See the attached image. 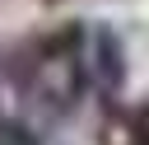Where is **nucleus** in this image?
Here are the masks:
<instances>
[{
  "label": "nucleus",
  "instance_id": "nucleus-1",
  "mask_svg": "<svg viewBox=\"0 0 149 145\" xmlns=\"http://www.w3.org/2000/svg\"><path fill=\"white\" fill-rule=\"evenodd\" d=\"M9 70H14L19 98L37 117L56 122V117L74 112L79 94L88 89V33L79 23H65L56 33H42V37H33L19 51V61Z\"/></svg>",
  "mask_w": 149,
  "mask_h": 145
},
{
  "label": "nucleus",
  "instance_id": "nucleus-2",
  "mask_svg": "<svg viewBox=\"0 0 149 145\" xmlns=\"http://www.w3.org/2000/svg\"><path fill=\"white\" fill-rule=\"evenodd\" d=\"M88 84L102 89L107 98L121 94V84H126V51H121V37L112 28L88 33Z\"/></svg>",
  "mask_w": 149,
  "mask_h": 145
},
{
  "label": "nucleus",
  "instance_id": "nucleus-3",
  "mask_svg": "<svg viewBox=\"0 0 149 145\" xmlns=\"http://www.w3.org/2000/svg\"><path fill=\"white\" fill-rule=\"evenodd\" d=\"M0 145H42V140H37L33 126H23V122H14V117L0 112Z\"/></svg>",
  "mask_w": 149,
  "mask_h": 145
},
{
  "label": "nucleus",
  "instance_id": "nucleus-4",
  "mask_svg": "<svg viewBox=\"0 0 149 145\" xmlns=\"http://www.w3.org/2000/svg\"><path fill=\"white\" fill-rule=\"evenodd\" d=\"M126 145H149V98L130 112V126H126Z\"/></svg>",
  "mask_w": 149,
  "mask_h": 145
}]
</instances>
